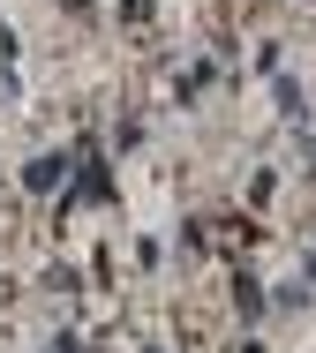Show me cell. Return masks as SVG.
<instances>
[{
  "label": "cell",
  "mask_w": 316,
  "mask_h": 353,
  "mask_svg": "<svg viewBox=\"0 0 316 353\" xmlns=\"http://www.w3.org/2000/svg\"><path fill=\"white\" fill-rule=\"evenodd\" d=\"M121 15L128 23H151V0H121Z\"/></svg>",
  "instance_id": "obj_4"
},
{
  "label": "cell",
  "mask_w": 316,
  "mask_h": 353,
  "mask_svg": "<svg viewBox=\"0 0 316 353\" xmlns=\"http://www.w3.org/2000/svg\"><path fill=\"white\" fill-rule=\"evenodd\" d=\"M309 271H316V248H309Z\"/></svg>",
  "instance_id": "obj_6"
},
{
  "label": "cell",
  "mask_w": 316,
  "mask_h": 353,
  "mask_svg": "<svg viewBox=\"0 0 316 353\" xmlns=\"http://www.w3.org/2000/svg\"><path fill=\"white\" fill-rule=\"evenodd\" d=\"M309 8H316V0H309Z\"/></svg>",
  "instance_id": "obj_7"
},
{
  "label": "cell",
  "mask_w": 316,
  "mask_h": 353,
  "mask_svg": "<svg viewBox=\"0 0 316 353\" xmlns=\"http://www.w3.org/2000/svg\"><path fill=\"white\" fill-rule=\"evenodd\" d=\"M61 8H76V15H83V8H90V0H61Z\"/></svg>",
  "instance_id": "obj_5"
},
{
  "label": "cell",
  "mask_w": 316,
  "mask_h": 353,
  "mask_svg": "<svg viewBox=\"0 0 316 353\" xmlns=\"http://www.w3.org/2000/svg\"><path fill=\"white\" fill-rule=\"evenodd\" d=\"M61 173H68V158H61V150L30 158V165H23V196H53V188H61Z\"/></svg>",
  "instance_id": "obj_1"
},
{
  "label": "cell",
  "mask_w": 316,
  "mask_h": 353,
  "mask_svg": "<svg viewBox=\"0 0 316 353\" xmlns=\"http://www.w3.org/2000/svg\"><path fill=\"white\" fill-rule=\"evenodd\" d=\"M234 316H241V323H256V316H264V285L248 279V271H234Z\"/></svg>",
  "instance_id": "obj_3"
},
{
  "label": "cell",
  "mask_w": 316,
  "mask_h": 353,
  "mask_svg": "<svg viewBox=\"0 0 316 353\" xmlns=\"http://www.w3.org/2000/svg\"><path fill=\"white\" fill-rule=\"evenodd\" d=\"M76 196H83V203H106V196H113V173H106V158H98V150H83V165H76Z\"/></svg>",
  "instance_id": "obj_2"
}]
</instances>
